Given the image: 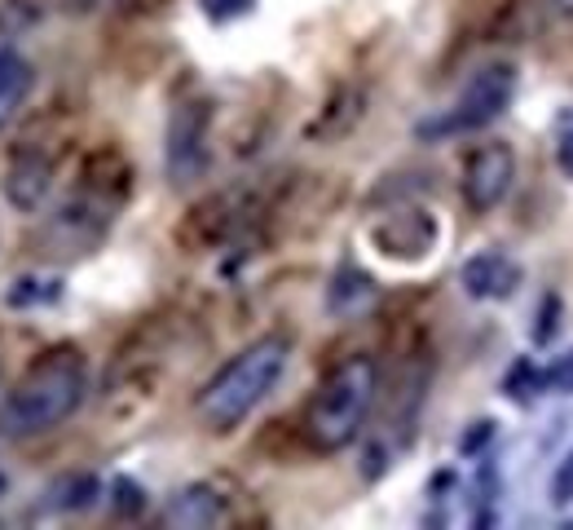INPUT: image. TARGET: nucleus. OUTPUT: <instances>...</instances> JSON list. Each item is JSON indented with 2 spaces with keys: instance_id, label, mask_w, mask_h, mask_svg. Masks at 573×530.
<instances>
[{
  "instance_id": "1",
  "label": "nucleus",
  "mask_w": 573,
  "mask_h": 530,
  "mask_svg": "<svg viewBox=\"0 0 573 530\" xmlns=\"http://www.w3.org/2000/svg\"><path fill=\"white\" fill-rule=\"evenodd\" d=\"M84 389H88L84 354L71 350V345L49 350L23 372V380L10 389V398L0 402V429H5L10 438L49 434V429H58L62 420H71L80 411Z\"/></svg>"
},
{
  "instance_id": "2",
  "label": "nucleus",
  "mask_w": 573,
  "mask_h": 530,
  "mask_svg": "<svg viewBox=\"0 0 573 530\" xmlns=\"http://www.w3.org/2000/svg\"><path fill=\"white\" fill-rule=\"evenodd\" d=\"M291 358V341L287 337H261L248 350H239L229 358L199 393L194 411L203 420V429L212 434H235L239 424L274 393V385L283 380Z\"/></svg>"
},
{
  "instance_id": "3",
  "label": "nucleus",
  "mask_w": 573,
  "mask_h": 530,
  "mask_svg": "<svg viewBox=\"0 0 573 530\" xmlns=\"http://www.w3.org/2000/svg\"><path fill=\"white\" fill-rule=\"evenodd\" d=\"M375 389H380V367H375V358L354 354V358L335 363V367L322 376L318 393L309 398L305 443H309L313 451H339V447H349V443L362 434L367 415H371Z\"/></svg>"
},
{
  "instance_id": "4",
  "label": "nucleus",
  "mask_w": 573,
  "mask_h": 530,
  "mask_svg": "<svg viewBox=\"0 0 573 530\" xmlns=\"http://www.w3.org/2000/svg\"><path fill=\"white\" fill-rule=\"evenodd\" d=\"M516 97V67L512 62H486L468 75V84L458 89L454 106L441 120L419 125V138H454V133H477L494 125Z\"/></svg>"
},
{
  "instance_id": "5",
  "label": "nucleus",
  "mask_w": 573,
  "mask_h": 530,
  "mask_svg": "<svg viewBox=\"0 0 573 530\" xmlns=\"http://www.w3.org/2000/svg\"><path fill=\"white\" fill-rule=\"evenodd\" d=\"M207 133H212V102L186 97L172 106L168 133H164V164L172 186H194L207 173Z\"/></svg>"
},
{
  "instance_id": "6",
  "label": "nucleus",
  "mask_w": 573,
  "mask_h": 530,
  "mask_svg": "<svg viewBox=\"0 0 573 530\" xmlns=\"http://www.w3.org/2000/svg\"><path fill=\"white\" fill-rule=\"evenodd\" d=\"M516 181V155L508 142H481L464 164V203L473 212H494Z\"/></svg>"
},
{
  "instance_id": "7",
  "label": "nucleus",
  "mask_w": 573,
  "mask_h": 530,
  "mask_svg": "<svg viewBox=\"0 0 573 530\" xmlns=\"http://www.w3.org/2000/svg\"><path fill=\"white\" fill-rule=\"evenodd\" d=\"M371 235H375V244H380L384 257L419 261L437 244V222L428 217V212H419V208H402V212H389V217Z\"/></svg>"
},
{
  "instance_id": "8",
  "label": "nucleus",
  "mask_w": 573,
  "mask_h": 530,
  "mask_svg": "<svg viewBox=\"0 0 573 530\" xmlns=\"http://www.w3.org/2000/svg\"><path fill=\"white\" fill-rule=\"evenodd\" d=\"M53 190V160L45 151H32L23 146L19 155H10V168H5V199L19 208V212H40L45 199Z\"/></svg>"
},
{
  "instance_id": "9",
  "label": "nucleus",
  "mask_w": 573,
  "mask_h": 530,
  "mask_svg": "<svg viewBox=\"0 0 573 530\" xmlns=\"http://www.w3.org/2000/svg\"><path fill=\"white\" fill-rule=\"evenodd\" d=\"M458 283L473 301H508L521 287V266L508 252H477L458 270Z\"/></svg>"
},
{
  "instance_id": "10",
  "label": "nucleus",
  "mask_w": 573,
  "mask_h": 530,
  "mask_svg": "<svg viewBox=\"0 0 573 530\" xmlns=\"http://www.w3.org/2000/svg\"><path fill=\"white\" fill-rule=\"evenodd\" d=\"M225 513L220 495L212 486H181L172 499H168V521L181 526V530H203V526H216Z\"/></svg>"
},
{
  "instance_id": "11",
  "label": "nucleus",
  "mask_w": 573,
  "mask_h": 530,
  "mask_svg": "<svg viewBox=\"0 0 573 530\" xmlns=\"http://www.w3.org/2000/svg\"><path fill=\"white\" fill-rule=\"evenodd\" d=\"M32 84H36V71H32V62H27L19 49L0 45V125H5V120L19 111V106L27 102Z\"/></svg>"
},
{
  "instance_id": "12",
  "label": "nucleus",
  "mask_w": 573,
  "mask_h": 530,
  "mask_svg": "<svg viewBox=\"0 0 573 530\" xmlns=\"http://www.w3.org/2000/svg\"><path fill=\"white\" fill-rule=\"evenodd\" d=\"M97 495H102V482L93 473H62L58 482H49L45 504L58 513H84L97 504Z\"/></svg>"
},
{
  "instance_id": "13",
  "label": "nucleus",
  "mask_w": 573,
  "mask_h": 530,
  "mask_svg": "<svg viewBox=\"0 0 573 530\" xmlns=\"http://www.w3.org/2000/svg\"><path fill=\"white\" fill-rule=\"evenodd\" d=\"M375 296V283L362 274V270H354V266H344L339 274H335V283H331V296H326V305L335 309V314H349V309H358V305H367Z\"/></svg>"
},
{
  "instance_id": "14",
  "label": "nucleus",
  "mask_w": 573,
  "mask_h": 530,
  "mask_svg": "<svg viewBox=\"0 0 573 530\" xmlns=\"http://www.w3.org/2000/svg\"><path fill=\"white\" fill-rule=\"evenodd\" d=\"M542 389H547V376H542L529 358L512 363V367H508V376H503V393H508L512 402H534Z\"/></svg>"
},
{
  "instance_id": "15",
  "label": "nucleus",
  "mask_w": 573,
  "mask_h": 530,
  "mask_svg": "<svg viewBox=\"0 0 573 530\" xmlns=\"http://www.w3.org/2000/svg\"><path fill=\"white\" fill-rule=\"evenodd\" d=\"M560 296L556 292H542V301H538V323H534V345H551L556 341V332H560Z\"/></svg>"
},
{
  "instance_id": "16",
  "label": "nucleus",
  "mask_w": 573,
  "mask_h": 530,
  "mask_svg": "<svg viewBox=\"0 0 573 530\" xmlns=\"http://www.w3.org/2000/svg\"><path fill=\"white\" fill-rule=\"evenodd\" d=\"M62 287H58V279H19L14 287H10V296H5V305H32V301H53Z\"/></svg>"
},
{
  "instance_id": "17",
  "label": "nucleus",
  "mask_w": 573,
  "mask_h": 530,
  "mask_svg": "<svg viewBox=\"0 0 573 530\" xmlns=\"http://www.w3.org/2000/svg\"><path fill=\"white\" fill-rule=\"evenodd\" d=\"M110 495H115V513H120V517H138V513L146 508V491H142L138 482H129V478L115 482Z\"/></svg>"
},
{
  "instance_id": "18",
  "label": "nucleus",
  "mask_w": 573,
  "mask_h": 530,
  "mask_svg": "<svg viewBox=\"0 0 573 530\" xmlns=\"http://www.w3.org/2000/svg\"><path fill=\"white\" fill-rule=\"evenodd\" d=\"M551 504L556 508H564V504H573V451L556 464V473H551Z\"/></svg>"
},
{
  "instance_id": "19",
  "label": "nucleus",
  "mask_w": 573,
  "mask_h": 530,
  "mask_svg": "<svg viewBox=\"0 0 573 530\" xmlns=\"http://www.w3.org/2000/svg\"><path fill=\"white\" fill-rule=\"evenodd\" d=\"M547 389H556V393H573V350H564V354L551 363V372H547Z\"/></svg>"
},
{
  "instance_id": "20",
  "label": "nucleus",
  "mask_w": 573,
  "mask_h": 530,
  "mask_svg": "<svg viewBox=\"0 0 573 530\" xmlns=\"http://www.w3.org/2000/svg\"><path fill=\"white\" fill-rule=\"evenodd\" d=\"M248 10H252V0H203V14L216 19V23L239 19V14H248Z\"/></svg>"
},
{
  "instance_id": "21",
  "label": "nucleus",
  "mask_w": 573,
  "mask_h": 530,
  "mask_svg": "<svg viewBox=\"0 0 573 530\" xmlns=\"http://www.w3.org/2000/svg\"><path fill=\"white\" fill-rule=\"evenodd\" d=\"M556 164H560L564 177H573V125H564L556 133Z\"/></svg>"
},
{
  "instance_id": "22",
  "label": "nucleus",
  "mask_w": 573,
  "mask_h": 530,
  "mask_svg": "<svg viewBox=\"0 0 573 530\" xmlns=\"http://www.w3.org/2000/svg\"><path fill=\"white\" fill-rule=\"evenodd\" d=\"M490 438H494V420H477V429L464 438V451H481Z\"/></svg>"
},
{
  "instance_id": "23",
  "label": "nucleus",
  "mask_w": 573,
  "mask_h": 530,
  "mask_svg": "<svg viewBox=\"0 0 573 530\" xmlns=\"http://www.w3.org/2000/svg\"><path fill=\"white\" fill-rule=\"evenodd\" d=\"M551 10H556L560 19H573V0H551Z\"/></svg>"
},
{
  "instance_id": "24",
  "label": "nucleus",
  "mask_w": 573,
  "mask_h": 530,
  "mask_svg": "<svg viewBox=\"0 0 573 530\" xmlns=\"http://www.w3.org/2000/svg\"><path fill=\"white\" fill-rule=\"evenodd\" d=\"M0 491H5V473H0Z\"/></svg>"
}]
</instances>
